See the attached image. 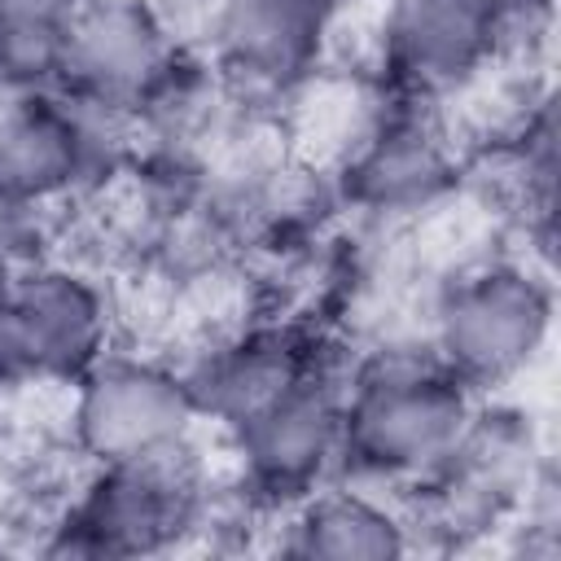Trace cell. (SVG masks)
<instances>
[{
  "mask_svg": "<svg viewBox=\"0 0 561 561\" xmlns=\"http://www.w3.org/2000/svg\"><path fill=\"white\" fill-rule=\"evenodd\" d=\"M469 416L465 381L438 359H381L342 394V451L373 473H434Z\"/></svg>",
  "mask_w": 561,
  "mask_h": 561,
  "instance_id": "cell-1",
  "label": "cell"
},
{
  "mask_svg": "<svg viewBox=\"0 0 561 561\" xmlns=\"http://www.w3.org/2000/svg\"><path fill=\"white\" fill-rule=\"evenodd\" d=\"M552 298L543 280L513 263L465 272L438 302V364L465 386H491L522 373L548 337Z\"/></svg>",
  "mask_w": 561,
  "mask_h": 561,
  "instance_id": "cell-2",
  "label": "cell"
},
{
  "mask_svg": "<svg viewBox=\"0 0 561 561\" xmlns=\"http://www.w3.org/2000/svg\"><path fill=\"white\" fill-rule=\"evenodd\" d=\"M123 110L75 96L70 105L35 92H9L0 101V202H48L114 153V123Z\"/></svg>",
  "mask_w": 561,
  "mask_h": 561,
  "instance_id": "cell-3",
  "label": "cell"
},
{
  "mask_svg": "<svg viewBox=\"0 0 561 561\" xmlns=\"http://www.w3.org/2000/svg\"><path fill=\"white\" fill-rule=\"evenodd\" d=\"M193 416L197 403L188 381L153 359H96L79 377L75 438L96 465L162 451L188 438Z\"/></svg>",
  "mask_w": 561,
  "mask_h": 561,
  "instance_id": "cell-4",
  "label": "cell"
},
{
  "mask_svg": "<svg viewBox=\"0 0 561 561\" xmlns=\"http://www.w3.org/2000/svg\"><path fill=\"white\" fill-rule=\"evenodd\" d=\"M202 500V473L193 465L188 438L101 465V478L88 486L83 504L75 508V535L83 552H145L167 543L175 530H184Z\"/></svg>",
  "mask_w": 561,
  "mask_h": 561,
  "instance_id": "cell-5",
  "label": "cell"
},
{
  "mask_svg": "<svg viewBox=\"0 0 561 561\" xmlns=\"http://www.w3.org/2000/svg\"><path fill=\"white\" fill-rule=\"evenodd\" d=\"M105 302L66 267L18 272L0 302V373L83 377L101 359Z\"/></svg>",
  "mask_w": 561,
  "mask_h": 561,
  "instance_id": "cell-6",
  "label": "cell"
},
{
  "mask_svg": "<svg viewBox=\"0 0 561 561\" xmlns=\"http://www.w3.org/2000/svg\"><path fill=\"white\" fill-rule=\"evenodd\" d=\"M57 79L96 105H140L171 79V31L153 4L83 0L70 18Z\"/></svg>",
  "mask_w": 561,
  "mask_h": 561,
  "instance_id": "cell-7",
  "label": "cell"
},
{
  "mask_svg": "<svg viewBox=\"0 0 561 561\" xmlns=\"http://www.w3.org/2000/svg\"><path fill=\"white\" fill-rule=\"evenodd\" d=\"M237 447L245 473L263 491H311V482L342 451V390L302 368L237 425Z\"/></svg>",
  "mask_w": 561,
  "mask_h": 561,
  "instance_id": "cell-8",
  "label": "cell"
},
{
  "mask_svg": "<svg viewBox=\"0 0 561 561\" xmlns=\"http://www.w3.org/2000/svg\"><path fill=\"white\" fill-rule=\"evenodd\" d=\"M495 39V0H394L386 13V61L416 92L469 79Z\"/></svg>",
  "mask_w": 561,
  "mask_h": 561,
  "instance_id": "cell-9",
  "label": "cell"
},
{
  "mask_svg": "<svg viewBox=\"0 0 561 561\" xmlns=\"http://www.w3.org/2000/svg\"><path fill=\"white\" fill-rule=\"evenodd\" d=\"M451 175V153L434 123L394 114L377 123L346 162V188L377 215H408L430 206Z\"/></svg>",
  "mask_w": 561,
  "mask_h": 561,
  "instance_id": "cell-10",
  "label": "cell"
},
{
  "mask_svg": "<svg viewBox=\"0 0 561 561\" xmlns=\"http://www.w3.org/2000/svg\"><path fill=\"white\" fill-rule=\"evenodd\" d=\"M320 0H219L210 35L228 70L259 88L298 79L320 48Z\"/></svg>",
  "mask_w": 561,
  "mask_h": 561,
  "instance_id": "cell-11",
  "label": "cell"
},
{
  "mask_svg": "<svg viewBox=\"0 0 561 561\" xmlns=\"http://www.w3.org/2000/svg\"><path fill=\"white\" fill-rule=\"evenodd\" d=\"M302 355L276 337V333H245L237 342H224L215 351H206V359L197 364L188 381L197 412L219 416L224 425H241L254 408H263L276 390H285L298 373H302Z\"/></svg>",
  "mask_w": 561,
  "mask_h": 561,
  "instance_id": "cell-12",
  "label": "cell"
},
{
  "mask_svg": "<svg viewBox=\"0 0 561 561\" xmlns=\"http://www.w3.org/2000/svg\"><path fill=\"white\" fill-rule=\"evenodd\" d=\"M289 552L298 557H333V561H386L408 548L399 517H390L381 504L355 491H324L311 495L294 526H289Z\"/></svg>",
  "mask_w": 561,
  "mask_h": 561,
  "instance_id": "cell-13",
  "label": "cell"
},
{
  "mask_svg": "<svg viewBox=\"0 0 561 561\" xmlns=\"http://www.w3.org/2000/svg\"><path fill=\"white\" fill-rule=\"evenodd\" d=\"M83 0H0V83L35 92L61 75L70 18Z\"/></svg>",
  "mask_w": 561,
  "mask_h": 561,
  "instance_id": "cell-14",
  "label": "cell"
},
{
  "mask_svg": "<svg viewBox=\"0 0 561 561\" xmlns=\"http://www.w3.org/2000/svg\"><path fill=\"white\" fill-rule=\"evenodd\" d=\"M13 280H18V267H13V259H9V250H4V241H0V302H4V294L13 289Z\"/></svg>",
  "mask_w": 561,
  "mask_h": 561,
  "instance_id": "cell-15",
  "label": "cell"
}]
</instances>
